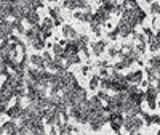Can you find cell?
<instances>
[{"mask_svg":"<svg viewBox=\"0 0 160 135\" xmlns=\"http://www.w3.org/2000/svg\"><path fill=\"white\" fill-rule=\"evenodd\" d=\"M158 106H160V105H158Z\"/></svg>","mask_w":160,"mask_h":135,"instance_id":"603a6c76","label":"cell"},{"mask_svg":"<svg viewBox=\"0 0 160 135\" xmlns=\"http://www.w3.org/2000/svg\"><path fill=\"white\" fill-rule=\"evenodd\" d=\"M74 18L82 21V23H91L93 19V10H75L74 11Z\"/></svg>","mask_w":160,"mask_h":135,"instance_id":"8992f818","label":"cell"},{"mask_svg":"<svg viewBox=\"0 0 160 135\" xmlns=\"http://www.w3.org/2000/svg\"><path fill=\"white\" fill-rule=\"evenodd\" d=\"M146 2H149V3H152V2H155V0H146Z\"/></svg>","mask_w":160,"mask_h":135,"instance_id":"ffe728a7","label":"cell"},{"mask_svg":"<svg viewBox=\"0 0 160 135\" xmlns=\"http://www.w3.org/2000/svg\"><path fill=\"white\" fill-rule=\"evenodd\" d=\"M157 135H160V129H158V132H157Z\"/></svg>","mask_w":160,"mask_h":135,"instance_id":"44dd1931","label":"cell"},{"mask_svg":"<svg viewBox=\"0 0 160 135\" xmlns=\"http://www.w3.org/2000/svg\"><path fill=\"white\" fill-rule=\"evenodd\" d=\"M144 126V121L138 116H130L127 114V117L123 119V129L127 130L128 135H136Z\"/></svg>","mask_w":160,"mask_h":135,"instance_id":"6da1fadb","label":"cell"},{"mask_svg":"<svg viewBox=\"0 0 160 135\" xmlns=\"http://www.w3.org/2000/svg\"><path fill=\"white\" fill-rule=\"evenodd\" d=\"M149 66H154V68H160V57L158 55H154L151 60H149Z\"/></svg>","mask_w":160,"mask_h":135,"instance_id":"9a60e30c","label":"cell"},{"mask_svg":"<svg viewBox=\"0 0 160 135\" xmlns=\"http://www.w3.org/2000/svg\"><path fill=\"white\" fill-rule=\"evenodd\" d=\"M90 69H91V66H82V74L87 76V74L90 73Z\"/></svg>","mask_w":160,"mask_h":135,"instance_id":"ac0fdd59","label":"cell"},{"mask_svg":"<svg viewBox=\"0 0 160 135\" xmlns=\"http://www.w3.org/2000/svg\"><path fill=\"white\" fill-rule=\"evenodd\" d=\"M152 124H160V116L158 114H152Z\"/></svg>","mask_w":160,"mask_h":135,"instance_id":"e0dca14e","label":"cell"},{"mask_svg":"<svg viewBox=\"0 0 160 135\" xmlns=\"http://www.w3.org/2000/svg\"><path fill=\"white\" fill-rule=\"evenodd\" d=\"M115 31H117V34L120 35V37H128V35H131L133 32H135V28L127 21V19H123V18H120V21H118V24L114 28Z\"/></svg>","mask_w":160,"mask_h":135,"instance_id":"277c9868","label":"cell"},{"mask_svg":"<svg viewBox=\"0 0 160 135\" xmlns=\"http://www.w3.org/2000/svg\"><path fill=\"white\" fill-rule=\"evenodd\" d=\"M142 71L141 69H138V71H131V73H128L125 77H127V80H128V84H139L141 80H142Z\"/></svg>","mask_w":160,"mask_h":135,"instance_id":"9c48e42d","label":"cell"},{"mask_svg":"<svg viewBox=\"0 0 160 135\" xmlns=\"http://www.w3.org/2000/svg\"><path fill=\"white\" fill-rule=\"evenodd\" d=\"M31 63L37 68V69H47L45 68V60L42 55H32L31 57Z\"/></svg>","mask_w":160,"mask_h":135,"instance_id":"30bf717a","label":"cell"},{"mask_svg":"<svg viewBox=\"0 0 160 135\" xmlns=\"http://www.w3.org/2000/svg\"><path fill=\"white\" fill-rule=\"evenodd\" d=\"M98 98H99L101 101H106V103H108L109 98H111V95H109V93L106 92V90H99V92H98Z\"/></svg>","mask_w":160,"mask_h":135,"instance_id":"5bb4252c","label":"cell"},{"mask_svg":"<svg viewBox=\"0 0 160 135\" xmlns=\"http://www.w3.org/2000/svg\"><path fill=\"white\" fill-rule=\"evenodd\" d=\"M158 48H160V40L155 37V34H152V35L149 37V50L155 53Z\"/></svg>","mask_w":160,"mask_h":135,"instance_id":"7c38bea8","label":"cell"},{"mask_svg":"<svg viewBox=\"0 0 160 135\" xmlns=\"http://www.w3.org/2000/svg\"><path fill=\"white\" fill-rule=\"evenodd\" d=\"M88 47H90L91 55H95V57H101L102 53L106 51V48H108V40H106V39L95 40V42H91Z\"/></svg>","mask_w":160,"mask_h":135,"instance_id":"5b68a950","label":"cell"},{"mask_svg":"<svg viewBox=\"0 0 160 135\" xmlns=\"http://www.w3.org/2000/svg\"><path fill=\"white\" fill-rule=\"evenodd\" d=\"M146 74H148V80L151 84H155L157 80H160V68L148 66L146 68Z\"/></svg>","mask_w":160,"mask_h":135,"instance_id":"52a82bcc","label":"cell"},{"mask_svg":"<svg viewBox=\"0 0 160 135\" xmlns=\"http://www.w3.org/2000/svg\"><path fill=\"white\" fill-rule=\"evenodd\" d=\"M117 135H122V133H120V132H117Z\"/></svg>","mask_w":160,"mask_h":135,"instance_id":"7402d4cb","label":"cell"},{"mask_svg":"<svg viewBox=\"0 0 160 135\" xmlns=\"http://www.w3.org/2000/svg\"><path fill=\"white\" fill-rule=\"evenodd\" d=\"M109 18H111V13L101 5L99 8H96L95 11H93V19H91V23H96V24H99V26H104L106 23L109 21Z\"/></svg>","mask_w":160,"mask_h":135,"instance_id":"7a4b0ae2","label":"cell"},{"mask_svg":"<svg viewBox=\"0 0 160 135\" xmlns=\"http://www.w3.org/2000/svg\"><path fill=\"white\" fill-rule=\"evenodd\" d=\"M157 95H158V92H157V89L152 84L144 90V100L148 101V106L151 108L152 111L157 110Z\"/></svg>","mask_w":160,"mask_h":135,"instance_id":"3957f363","label":"cell"},{"mask_svg":"<svg viewBox=\"0 0 160 135\" xmlns=\"http://www.w3.org/2000/svg\"><path fill=\"white\" fill-rule=\"evenodd\" d=\"M118 51H120V48H118L117 45H111V47L108 48V55H109L111 58H115V57H118Z\"/></svg>","mask_w":160,"mask_h":135,"instance_id":"4fadbf2b","label":"cell"},{"mask_svg":"<svg viewBox=\"0 0 160 135\" xmlns=\"http://www.w3.org/2000/svg\"><path fill=\"white\" fill-rule=\"evenodd\" d=\"M50 135H59V133H58V127L55 129V126H51V129H50Z\"/></svg>","mask_w":160,"mask_h":135,"instance_id":"d6986e66","label":"cell"},{"mask_svg":"<svg viewBox=\"0 0 160 135\" xmlns=\"http://www.w3.org/2000/svg\"><path fill=\"white\" fill-rule=\"evenodd\" d=\"M99 80H101V77L98 76V74H95L90 80H88V89L91 90V92H95V90H98V87H99Z\"/></svg>","mask_w":160,"mask_h":135,"instance_id":"8fae6325","label":"cell"},{"mask_svg":"<svg viewBox=\"0 0 160 135\" xmlns=\"http://www.w3.org/2000/svg\"><path fill=\"white\" fill-rule=\"evenodd\" d=\"M151 13H152V15H160V5L157 2L151 3Z\"/></svg>","mask_w":160,"mask_h":135,"instance_id":"2e32d148","label":"cell"},{"mask_svg":"<svg viewBox=\"0 0 160 135\" xmlns=\"http://www.w3.org/2000/svg\"><path fill=\"white\" fill-rule=\"evenodd\" d=\"M62 35L66 37V40H75L77 35H78V32L72 28L71 24H64L62 26Z\"/></svg>","mask_w":160,"mask_h":135,"instance_id":"ba28073f","label":"cell"}]
</instances>
